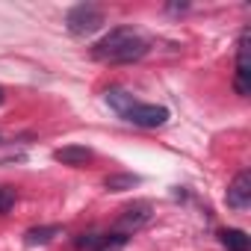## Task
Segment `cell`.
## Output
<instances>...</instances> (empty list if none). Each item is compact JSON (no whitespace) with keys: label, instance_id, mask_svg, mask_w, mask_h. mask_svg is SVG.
Segmentation results:
<instances>
[{"label":"cell","instance_id":"6da1fadb","mask_svg":"<svg viewBox=\"0 0 251 251\" xmlns=\"http://www.w3.org/2000/svg\"><path fill=\"white\" fill-rule=\"evenodd\" d=\"M145 53H148V42L133 27H115L92 48V56L109 65H127V62L142 59Z\"/></svg>","mask_w":251,"mask_h":251},{"label":"cell","instance_id":"7a4b0ae2","mask_svg":"<svg viewBox=\"0 0 251 251\" xmlns=\"http://www.w3.org/2000/svg\"><path fill=\"white\" fill-rule=\"evenodd\" d=\"M65 27L71 36H92L103 27V12L95 3H80L65 15Z\"/></svg>","mask_w":251,"mask_h":251},{"label":"cell","instance_id":"3957f363","mask_svg":"<svg viewBox=\"0 0 251 251\" xmlns=\"http://www.w3.org/2000/svg\"><path fill=\"white\" fill-rule=\"evenodd\" d=\"M154 207H151V201H133V204H127L121 210V216H118V222H115V230L112 233H121V236H130V233H136V230H142L148 222H151V213Z\"/></svg>","mask_w":251,"mask_h":251},{"label":"cell","instance_id":"277c9868","mask_svg":"<svg viewBox=\"0 0 251 251\" xmlns=\"http://www.w3.org/2000/svg\"><path fill=\"white\" fill-rule=\"evenodd\" d=\"M121 118L130 121V124H136V127L151 130V127H163V124L169 121V109H166V106H157V103H139V100H136Z\"/></svg>","mask_w":251,"mask_h":251},{"label":"cell","instance_id":"5b68a950","mask_svg":"<svg viewBox=\"0 0 251 251\" xmlns=\"http://www.w3.org/2000/svg\"><path fill=\"white\" fill-rule=\"evenodd\" d=\"M248 39L251 33L242 30L239 33V45H236V77H233V86H236V95H248L251 92V59H248Z\"/></svg>","mask_w":251,"mask_h":251},{"label":"cell","instance_id":"8992f818","mask_svg":"<svg viewBox=\"0 0 251 251\" xmlns=\"http://www.w3.org/2000/svg\"><path fill=\"white\" fill-rule=\"evenodd\" d=\"M251 204V172H239L227 186V207L245 210Z\"/></svg>","mask_w":251,"mask_h":251},{"label":"cell","instance_id":"52a82bcc","mask_svg":"<svg viewBox=\"0 0 251 251\" xmlns=\"http://www.w3.org/2000/svg\"><path fill=\"white\" fill-rule=\"evenodd\" d=\"M53 160L62 166H86L92 160V151L86 145H65V148L53 151Z\"/></svg>","mask_w":251,"mask_h":251},{"label":"cell","instance_id":"ba28073f","mask_svg":"<svg viewBox=\"0 0 251 251\" xmlns=\"http://www.w3.org/2000/svg\"><path fill=\"white\" fill-rule=\"evenodd\" d=\"M106 103L118 112V115H124L133 103H136V98L127 92V89H121V86H112V89H106Z\"/></svg>","mask_w":251,"mask_h":251},{"label":"cell","instance_id":"9c48e42d","mask_svg":"<svg viewBox=\"0 0 251 251\" xmlns=\"http://www.w3.org/2000/svg\"><path fill=\"white\" fill-rule=\"evenodd\" d=\"M62 233V227L59 225H45V227H30L27 233H24V242L27 245H48L53 236H59Z\"/></svg>","mask_w":251,"mask_h":251},{"label":"cell","instance_id":"30bf717a","mask_svg":"<svg viewBox=\"0 0 251 251\" xmlns=\"http://www.w3.org/2000/svg\"><path fill=\"white\" fill-rule=\"evenodd\" d=\"M222 245H225L227 251H248V248H251V239H248L245 230L227 227V230H222Z\"/></svg>","mask_w":251,"mask_h":251},{"label":"cell","instance_id":"8fae6325","mask_svg":"<svg viewBox=\"0 0 251 251\" xmlns=\"http://www.w3.org/2000/svg\"><path fill=\"white\" fill-rule=\"evenodd\" d=\"M139 183V177L136 175H109L106 180H103V186L109 189V192H124V189H133Z\"/></svg>","mask_w":251,"mask_h":251},{"label":"cell","instance_id":"7c38bea8","mask_svg":"<svg viewBox=\"0 0 251 251\" xmlns=\"http://www.w3.org/2000/svg\"><path fill=\"white\" fill-rule=\"evenodd\" d=\"M124 242H127V236H121V233H103L95 251H118L124 248Z\"/></svg>","mask_w":251,"mask_h":251},{"label":"cell","instance_id":"4fadbf2b","mask_svg":"<svg viewBox=\"0 0 251 251\" xmlns=\"http://www.w3.org/2000/svg\"><path fill=\"white\" fill-rule=\"evenodd\" d=\"M15 207V189L12 186H0V216L9 213Z\"/></svg>","mask_w":251,"mask_h":251},{"label":"cell","instance_id":"5bb4252c","mask_svg":"<svg viewBox=\"0 0 251 251\" xmlns=\"http://www.w3.org/2000/svg\"><path fill=\"white\" fill-rule=\"evenodd\" d=\"M98 242H100V233H83V236L77 239V248H83V251H95Z\"/></svg>","mask_w":251,"mask_h":251},{"label":"cell","instance_id":"9a60e30c","mask_svg":"<svg viewBox=\"0 0 251 251\" xmlns=\"http://www.w3.org/2000/svg\"><path fill=\"white\" fill-rule=\"evenodd\" d=\"M3 98H6V95H3V89H0V103H3Z\"/></svg>","mask_w":251,"mask_h":251}]
</instances>
